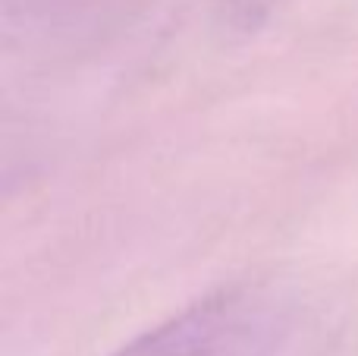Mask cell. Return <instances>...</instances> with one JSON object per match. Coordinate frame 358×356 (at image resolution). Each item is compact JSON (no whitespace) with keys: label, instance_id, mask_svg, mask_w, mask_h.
<instances>
[{"label":"cell","instance_id":"obj_1","mask_svg":"<svg viewBox=\"0 0 358 356\" xmlns=\"http://www.w3.org/2000/svg\"><path fill=\"white\" fill-rule=\"evenodd\" d=\"M283 334V300L239 284L195 300L110 356H273Z\"/></svg>","mask_w":358,"mask_h":356}]
</instances>
